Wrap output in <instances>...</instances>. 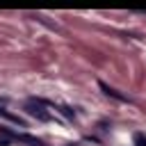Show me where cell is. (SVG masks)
I'll list each match as a JSON object with an SVG mask.
<instances>
[{
	"label": "cell",
	"mask_w": 146,
	"mask_h": 146,
	"mask_svg": "<svg viewBox=\"0 0 146 146\" xmlns=\"http://www.w3.org/2000/svg\"><path fill=\"white\" fill-rule=\"evenodd\" d=\"M98 87L103 89V94H105V96H110V98H114V100H121V103H130V98H128V96H123L121 91H116L114 87H110V84H105V82H98Z\"/></svg>",
	"instance_id": "3"
},
{
	"label": "cell",
	"mask_w": 146,
	"mask_h": 146,
	"mask_svg": "<svg viewBox=\"0 0 146 146\" xmlns=\"http://www.w3.org/2000/svg\"><path fill=\"white\" fill-rule=\"evenodd\" d=\"M7 144H9V139H7V137H2V139H0V146H7Z\"/></svg>",
	"instance_id": "7"
},
{
	"label": "cell",
	"mask_w": 146,
	"mask_h": 146,
	"mask_svg": "<svg viewBox=\"0 0 146 146\" xmlns=\"http://www.w3.org/2000/svg\"><path fill=\"white\" fill-rule=\"evenodd\" d=\"M71 146H78V144H71Z\"/></svg>",
	"instance_id": "8"
},
{
	"label": "cell",
	"mask_w": 146,
	"mask_h": 146,
	"mask_svg": "<svg viewBox=\"0 0 146 146\" xmlns=\"http://www.w3.org/2000/svg\"><path fill=\"white\" fill-rule=\"evenodd\" d=\"M0 135L7 137V139H14V141L27 144V146H46L39 137H32V135H25V132H14V130H9V128H0Z\"/></svg>",
	"instance_id": "1"
},
{
	"label": "cell",
	"mask_w": 146,
	"mask_h": 146,
	"mask_svg": "<svg viewBox=\"0 0 146 146\" xmlns=\"http://www.w3.org/2000/svg\"><path fill=\"white\" fill-rule=\"evenodd\" d=\"M0 116H2V119H9L11 123H18V125H25V121H23V119H18L16 114H11V112H7V110H0Z\"/></svg>",
	"instance_id": "4"
},
{
	"label": "cell",
	"mask_w": 146,
	"mask_h": 146,
	"mask_svg": "<svg viewBox=\"0 0 146 146\" xmlns=\"http://www.w3.org/2000/svg\"><path fill=\"white\" fill-rule=\"evenodd\" d=\"M57 110H59V112H62V114H64L66 119H75V112H73L71 107H66V105H62V107H57Z\"/></svg>",
	"instance_id": "5"
},
{
	"label": "cell",
	"mask_w": 146,
	"mask_h": 146,
	"mask_svg": "<svg viewBox=\"0 0 146 146\" xmlns=\"http://www.w3.org/2000/svg\"><path fill=\"white\" fill-rule=\"evenodd\" d=\"M25 112L30 114V116H34V119H39V121H50V114L43 110V105L36 100V98H32L27 105H25Z\"/></svg>",
	"instance_id": "2"
},
{
	"label": "cell",
	"mask_w": 146,
	"mask_h": 146,
	"mask_svg": "<svg viewBox=\"0 0 146 146\" xmlns=\"http://www.w3.org/2000/svg\"><path fill=\"white\" fill-rule=\"evenodd\" d=\"M135 146H146V135L144 132H135Z\"/></svg>",
	"instance_id": "6"
}]
</instances>
